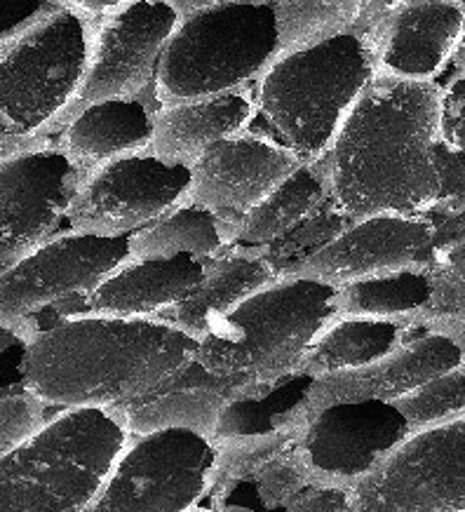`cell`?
Here are the masks:
<instances>
[{"instance_id":"3957f363","label":"cell","mask_w":465,"mask_h":512,"mask_svg":"<svg viewBox=\"0 0 465 512\" xmlns=\"http://www.w3.org/2000/svg\"><path fill=\"white\" fill-rule=\"evenodd\" d=\"M376 78L367 33H343L280 52L254 80V130L287 146L303 163L320 160L343 120Z\"/></svg>"},{"instance_id":"4316f807","label":"cell","mask_w":465,"mask_h":512,"mask_svg":"<svg viewBox=\"0 0 465 512\" xmlns=\"http://www.w3.org/2000/svg\"><path fill=\"white\" fill-rule=\"evenodd\" d=\"M329 200L327 174L322 160L301 163L289 177L252 207L238 224L235 245L264 247Z\"/></svg>"},{"instance_id":"2e32d148","label":"cell","mask_w":465,"mask_h":512,"mask_svg":"<svg viewBox=\"0 0 465 512\" xmlns=\"http://www.w3.org/2000/svg\"><path fill=\"white\" fill-rule=\"evenodd\" d=\"M465 33V0H393L367 31L376 76L437 83Z\"/></svg>"},{"instance_id":"8fae6325","label":"cell","mask_w":465,"mask_h":512,"mask_svg":"<svg viewBox=\"0 0 465 512\" xmlns=\"http://www.w3.org/2000/svg\"><path fill=\"white\" fill-rule=\"evenodd\" d=\"M181 15L179 0H132L94 19L90 59L69 116L94 101L153 97L160 57Z\"/></svg>"},{"instance_id":"e0dca14e","label":"cell","mask_w":465,"mask_h":512,"mask_svg":"<svg viewBox=\"0 0 465 512\" xmlns=\"http://www.w3.org/2000/svg\"><path fill=\"white\" fill-rule=\"evenodd\" d=\"M301 163L280 141L247 127L212 144L195 160L184 198L242 219Z\"/></svg>"},{"instance_id":"f6af8a7d","label":"cell","mask_w":465,"mask_h":512,"mask_svg":"<svg viewBox=\"0 0 465 512\" xmlns=\"http://www.w3.org/2000/svg\"><path fill=\"white\" fill-rule=\"evenodd\" d=\"M5 156H8V151H5V148H3V146H0V160H3Z\"/></svg>"},{"instance_id":"83f0119b","label":"cell","mask_w":465,"mask_h":512,"mask_svg":"<svg viewBox=\"0 0 465 512\" xmlns=\"http://www.w3.org/2000/svg\"><path fill=\"white\" fill-rule=\"evenodd\" d=\"M280 52L299 50L343 33H367L393 0H273Z\"/></svg>"},{"instance_id":"f1b7e54d","label":"cell","mask_w":465,"mask_h":512,"mask_svg":"<svg viewBox=\"0 0 465 512\" xmlns=\"http://www.w3.org/2000/svg\"><path fill=\"white\" fill-rule=\"evenodd\" d=\"M433 287L428 266L402 268L336 287V313L411 322L428 311Z\"/></svg>"},{"instance_id":"9a60e30c","label":"cell","mask_w":465,"mask_h":512,"mask_svg":"<svg viewBox=\"0 0 465 512\" xmlns=\"http://www.w3.org/2000/svg\"><path fill=\"white\" fill-rule=\"evenodd\" d=\"M435 249L437 226L428 212H383L355 219L346 231L287 275H308L339 287L372 275L428 266Z\"/></svg>"},{"instance_id":"b9f144b4","label":"cell","mask_w":465,"mask_h":512,"mask_svg":"<svg viewBox=\"0 0 465 512\" xmlns=\"http://www.w3.org/2000/svg\"><path fill=\"white\" fill-rule=\"evenodd\" d=\"M22 346V322L19 325H0V357Z\"/></svg>"},{"instance_id":"e575fe53","label":"cell","mask_w":465,"mask_h":512,"mask_svg":"<svg viewBox=\"0 0 465 512\" xmlns=\"http://www.w3.org/2000/svg\"><path fill=\"white\" fill-rule=\"evenodd\" d=\"M47 404L22 381L0 383V454L19 447L50 419Z\"/></svg>"},{"instance_id":"7bdbcfd3","label":"cell","mask_w":465,"mask_h":512,"mask_svg":"<svg viewBox=\"0 0 465 512\" xmlns=\"http://www.w3.org/2000/svg\"><path fill=\"white\" fill-rule=\"evenodd\" d=\"M184 10L195 8H207V5H219V3H273V0H179Z\"/></svg>"},{"instance_id":"60d3db41","label":"cell","mask_w":465,"mask_h":512,"mask_svg":"<svg viewBox=\"0 0 465 512\" xmlns=\"http://www.w3.org/2000/svg\"><path fill=\"white\" fill-rule=\"evenodd\" d=\"M64 5H69L80 15L90 17V19H99L104 15H109V12L123 8V5L132 3V0H62Z\"/></svg>"},{"instance_id":"484cf974","label":"cell","mask_w":465,"mask_h":512,"mask_svg":"<svg viewBox=\"0 0 465 512\" xmlns=\"http://www.w3.org/2000/svg\"><path fill=\"white\" fill-rule=\"evenodd\" d=\"M310 383L313 376L296 369L273 383L242 390L221 409L214 437L261 433H294L301 437L313 416L308 404Z\"/></svg>"},{"instance_id":"f546056e","label":"cell","mask_w":465,"mask_h":512,"mask_svg":"<svg viewBox=\"0 0 465 512\" xmlns=\"http://www.w3.org/2000/svg\"><path fill=\"white\" fill-rule=\"evenodd\" d=\"M214 463L205 501L210 508L221 510L228 494L242 482L252 480L256 470L282 451L294 447L299 435L261 433V435H226L214 437Z\"/></svg>"},{"instance_id":"5b68a950","label":"cell","mask_w":465,"mask_h":512,"mask_svg":"<svg viewBox=\"0 0 465 512\" xmlns=\"http://www.w3.org/2000/svg\"><path fill=\"white\" fill-rule=\"evenodd\" d=\"M130 433L104 407L57 409L0 454V512L90 510Z\"/></svg>"},{"instance_id":"f35d334b","label":"cell","mask_w":465,"mask_h":512,"mask_svg":"<svg viewBox=\"0 0 465 512\" xmlns=\"http://www.w3.org/2000/svg\"><path fill=\"white\" fill-rule=\"evenodd\" d=\"M64 5L62 0H0V38L43 15L45 10Z\"/></svg>"},{"instance_id":"8992f818","label":"cell","mask_w":465,"mask_h":512,"mask_svg":"<svg viewBox=\"0 0 465 512\" xmlns=\"http://www.w3.org/2000/svg\"><path fill=\"white\" fill-rule=\"evenodd\" d=\"M334 313V285L280 275L200 336L195 357L214 374L264 386L296 372L308 343Z\"/></svg>"},{"instance_id":"74e56055","label":"cell","mask_w":465,"mask_h":512,"mask_svg":"<svg viewBox=\"0 0 465 512\" xmlns=\"http://www.w3.org/2000/svg\"><path fill=\"white\" fill-rule=\"evenodd\" d=\"M285 510L292 512H346L353 510V489L339 484H308Z\"/></svg>"},{"instance_id":"ba28073f","label":"cell","mask_w":465,"mask_h":512,"mask_svg":"<svg viewBox=\"0 0 465 512\" xmlns=\"http://www.w3.org/2000/svg\"><path fill=\"white\" fill-rule=\"evenodd\" d=\"M212 437L191 428L130 435L116 456L92 512H188L210 487Z\"/></svg>"},{"instance_id":"d6986e66","label":"cell","mask_w":465,"mask_h":512,"mask_svg":"<svg viewBox=\"0 0 465 512\" xmlns=\"http://www.w3.org/2000/svg\"><path fill=\"white\" fill-rule=\"evenodd\" d=\"M461 365V353L449 336L416 327L400 346L350 372L313 379L308 393L310 409L348 400L395 402L433 376Z\"/></svg>"},{"instance_id":"ee69618b","label":"cell","mask_w":465,"mask_h":512,"mask_svg":"<svg viewBox=\"0 0 465 512\" xmlns=\"http://www.w3.org/2000/svg\"><path fill=\"white\" fill-rule=\"evenodd\" d=\"M454 66H456V71H465V33H463L461 47H458V52L454 57Z\"/></svg>"},{"instance_id":"d6a6232c","label":"cell","mask_w":465,"mask_h":512,"mask_svg":"<svg viewBox=\"0 0 465 512\" xmlns=\"http://www.w3.org/2000/svg\"><path fill=\"white\" fill-rule=\"evenodd\" d=\"M254 489L256 510H285L294 496L313 484L299 451L289 447L256 470L252 480L242 482Z\"/></svg>"},{"instance_id":"5bb4252c","label":"cell","mask_w":465,"mask_h":512,"mask_svg":"<svg viewBox=\"0 0 465 512\" xmlns=\"http://www.w3.org/2000/svg\"><path fill=\"white\" fill-rule=\"evenodd\" d=\"M411 433L393 402L348 400L315 409L296 442L313 484L353 489Z\"/></svg>"},{"instance_id":"1f68e13d","label":"cell","mask_w":465,"mask_h":512,"mask_svg":"<svg viewBox=\"0 0 465 512\" xmlns=\"http://www.w3.org/2000/svg\"><path fill=\"white\" fill-rule=\"evenodd\" d=\"M409 423V430L440 426L465 416V367L456 365L428 379L393 402Z\"/></svg>"},{"instance_id":"4dcf8cb0","label":"cell","mask_w":465,"mask_h":512,"mask_svg":"<svg viewBox=\"0 0 465 512\" xmlns=\"http://www.w3.org/2000/svg\"><path fill=\"white\" fill-rule=\"evenodd\" d=\"M355 219H350L348 214H343L339 207L334 205L329 198L325 205H320L313 214H308L306 219L299 221L294 228H289L287 233H282L280 238H275L268 245L259 247L268 261H271L275 273L287 275L292 273L301 261H306L308 256L320 252L322 247L329 245L336 235H341L346 228L353 224Z\"/></svg>"},{"instance_id":"52a82bcc","label":"cell","mask_w":465,"mask_h":512,"mask_svg":"<svg viewBox=\"0 0 465 512\" xmlns=\"http://www.w3.org/2000/svg\"><path fill=\"white\" fill-rule=\"evenodd\" d=\"M280 55L275 3H219L184 10L153 83L158 104L252 87Z\"/></svg>"},{"instance_id":"9c48e42d","label":"cell","mask_w":465,"mask_h":512,"mask_svg":"<svg viewBox=\"0 0 465 512\" xmlns=\"http://www.w3.org/2000/svg\"><path fill=\"white\" fill-rule=\"evenodd\" d=\"M353 512H465V416L404 437L355 484Z\"/></svg>"},{"instance_id":"ac0fdd59","label":"cell","mask_w":465,"mask_h":512,"mask_svg":"<svg viewBox=\"0 0 465 512\" xmlns=\"http://www.w3.org/2000/svg\"><path fill=\"white\" fill-rule=\"evenodd\" d=\"M247 388H252V383L240 376L210 372L193 353L158 386L113 404L109 412L130 435L160 428H191L214 440L221 409Z\"/></svg>"},{"instance_id":"6da1fadb","label":"cell","mask_w":465,"mask_h":512,"mask_svg":"<svg viewBox=\"0 0 465 512\" xmlns=\"http://www.w3.org/2000/svg\"><path fill=\"white\" fill-rule=\"evenodd\" d=\"M195 348L198 339L167 318L33 315L22 322L17 376L52 409H109L158 386Z\"/></svg>"},{"instance_id":"cb8c5ba5","label":"cell","mask_w":465,"mask_h":512,"mask_svg":"<svg viewBox=\"0 0 465 512\" xmlns=\"http://www.w3.org/2000/svg\"><path fill=\"white\" fill-rule=\"evenodd\" d=\"M416 325L402 320L362 318V315L334 313L318 329L306 353L299 360V372L318 379L325 374L350 372L400 346Z\"/></svg>"},{"instance_id":"ffe728a7","label":"cell","mask_w":465,"mask_h":512,"mask_svg":"<svg viewBox=\"0 0 465 512\" xmlns=\"http://www.w3.org/2000/svg\"><path fill=\"white\" fill-rule=\"evenodd\" d=\"M205 268L207 259L191 254H130L87 294V311L123 318H160L184 299Z\"/></svg>"},{"instance_id":"7a4b0ae2","label":"cell","mask_w":465,"mask_h":512,"mask_svg":"<svg viewBox=\"0 0 465 512\" xmlns=\"http://www.w3.org/2000/svg\"><path fill=\"white\" fill-rule=\"evenodd\" d=\"M440 83L376 76L322 156L329 198L350 219L433 210Z\"/></svg>"},{"instance_id":"4fadbf2b","label":"cell","mask_w":465,"mask_h":512,"mask_svg":"<svg viewBox=\"0 0 465 512\" xmlns=\"http://www.w3.org/2000/svg\"><path fill=\"white\" fill-rule=\"evenodd\" d=\"M80 170L55 139L0 160V268L59 231Z\"/></svg>"},{"instance_id":"d4e9b609","label":"cell","mask_w":465,"mask_h":512,"mask_svg":"<svg viewBox=\"0 0 465 512\" xmlns=\"http://www.w3.org/2000/svg\"><path fill=\"white\" fill-rule=\"evenodd\" d=\"M240 219L226 217L195 200H179L151 224L130 233V254L214 259L238 242Z\"/></svg>"},{"instance_id":"44dd1931","label":"cell","mask_w":465,"mask_h":512,"mask_svg":"<svg viewBox=\"0 0 465 512\" xmlns=\"http://www.w3.org/2000/svg\"><path fill=\"white\" fill-rule=\"evenodd\" d=\"M254 116L252 87L158 104L153 113L151 151L167 163L191 167L212 144L252 127Z\"/></svg>"},{"instance_id":"30bf717a","label":"cell","mask_w":465,"mask_h":512,"mask_svg":"<svg viewBox=\"0 0 465 512\" xmlns=\"http://www.w3.org/2000/svg\"><path fill=\"white\" fill-rule=\"evenodd\" d=\"M127 256L130 233H52L0 268V325H19L59 301L87 296Z\"/></svg>"},{"instance_id":"277c9868","label":"cell","mask_w":465,"mask_h":512,"mask_svg":"<svg viewBox=\"0 0 465 512\" xmlns=\"http://www.w3.org/2000/svg\"><path fill=\"white\" fill-rule=\"evenodd\" d=\"M94 19L55 5L0 38V146L55 139L87 69Z\"/></svg>"},{"instance_id":"836d02e7","label":"cell","mask_w":465,"mask_h":512,"mask_svg":"<svg viewBox=\"0 0 465 512\" xmlns=\"http://www.w3.org/2000/svg\"><path fill=\"white\" fill-rule=\"evenodd\" d=\"M428 275L433 296L421 315H465V235L435 249Z\"/></svg>"},{"instance_id":"8d00e7d4","label":"cell","mask_w":465,"mask_h":512,"mask_svg":"<svg viewBox=\"0 0 465 512\" xmlns=\"http://www.w3.org/2000/svg\"><path fill=\"white\" fill-rule=\"evenodd\" d=\"M440 139L456 151H465V71H456V76L442 85Z\"/></svg>"},{"instance_id":"d590c367","label":"cell","mask_w":465,"mask_h":512,"mask_svg":"<svg viewBox=\"0 0 465 512\" xmlns=\"http://www.w3.org/2000/svg\"><path fill=\"white\" fill-rule=\"evenodd\" d=\"M435 163L440 191L430 212L465 214V151H456L440 139L435 148Z\"/></svg>"},{"instance_id":"603a6c76","label":"cell","mask_w":465,"mask_h":512,"mask_svg":"<svg viewBox=\"0 0 465 512\" xmlns=\"http://www.w3.org/2000/svg\"><path fill=\"white\" fill-rule=\"evenodd\" d=\"M275 278L278 273L259 247L233 245L207 261L202 278L160 318H167L193 339H200L247 296Z\"/></svg>"},{"instance_id":"7402d4cb","label":"cell","mask_w":465,"mask_h":512,"mask_svg":"<svg viewBox=\"0 0 465 512\" xmlns=\"http://www.w3.org/2000/svg\"><path fill=\"white\" fill-rule=\"evenodd\" d=\"M155 106L151 94L94 101L64 120L55 141L83 177L113 158L151 148Z\"/></svg>"},{"instance_id":"7c38bea8","label":"cell","mask_w":465,"mask_h":512,"mask_svg":"<svg viewBox=\"0 0 465 512\" xmlns=\"http://www.w3.org/2000/svg\"><path fill=\"white\" fill-rule=\"evenodd\" d=\"M191 167L167 163L151 148L113 158L80 177L66 210L76 231L127 235L184 200Z\"/></svg>"},{"instance_id":"ab89813d","label":"cell","mask_w":465,"mask_h":512,"mask_svg":"<svg viewBox=\"0 0 465 512\" xmlns=\"http://www.w3.org/2000/svg\"><path fill=\"white\" fill-rule=\"evenodd\" d=\"M414 325L449 336L458 346L461 365L465 367V315H421V318L414 320Z\"/></svg>"}]
</instances>
